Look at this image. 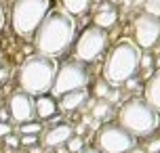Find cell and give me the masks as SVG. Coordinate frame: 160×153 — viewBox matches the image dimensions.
I'll return each instance as SVG.
<instances>
[{
	"label": "cell",
	"mask_w": 160,
	"mask_h": 153,
	"mask_svg": "<svg viewBox=\"0 0 160 153\" xmlns=\"http://www.w3.org/2000/svg\"><path fill=\"white\" fill-rule=\"evenodd\" d=\"M114 23H116V11H112V8L103 7L95 15V25L101 27V30H105V27H110V25H114Z\"/></svg>",
	"instance_id": "obj_15"
},
{
	"label": "cell",
	"mask_w": 160,
	"mask_h": 153,
	"mask_svg": "<svg viewBox=\"0 0 160 153\" xmlns=\"http://www.w3.org/2000/svg\"><path fill=\"white\" fill-rule=\"evenodd\" d=\"M82 153H99V151H97V149H84Z\"/></svg>",
	"instance_id": "obj_30"
},
{
	"label": "cell",
	"mask_w": 160,
	"mask_h": 153,
	"mask_svg": "<svg viewBox=\"0 0 160 153\" xmlns=\"http://www.w3.org/2000/svg\"><path fill=\"white\" fill-rule=\"evenodd\" d=\"M13 128H11V124L8 122H0V138H4L7 134H11Z\"/></svg>",
	"instance_id": "obj_23"
},
{
	"label": "cell",
	"mask_w": 160,
	"mask_h": 153,
	"mask_svg": "<svg viewBox=\"0 0 160 153\" xmlns=\"http://www.w3.org/2000/svg\"><path fill=\"white\" fill-rule=\"evenodd\" d=\"M160 151V138L158 141H152L150 145H148V153H158Z\"/></svg>",
	"instance_id": "obj_25"
},
{
	"label": "cell",
	"mask_w": 160,
	"mask_h": 153,
	"mask_svg": "<svg viewBox=\"0 0 160 153\" xmlns=\"http://www.w3.org/2000/svg\"><path fill=\"white\" fill-rule=\"evenodd\" d=\"M95 95L99 99H105L108 95H110V88H108V82H97L95 86Z\"/></svg>",
	"instance_id": "obj_21"
},
{
	"label": "cell",
	"mask_w": 160,
	"mask_h": 153,
	"mask_svg": "<svg viewBox=\"0 0 160 153\" xmlns=\"http://www.w3.org/2000/svg\"><path fill=\"white\" fill-rule=\"evenodd\" d=\"M108 113H110V101L99 99V101L93 105V118H97V120H103Z\"/></svg>",
	"instance_id": "obj_17"
},
{
	"label": "cell",
	"mask_w": 160,
	"mask_h": 153,
	"mask_svg": "<svg viewBox=\"0 0 160 153\" xmlns=\"http://www.w3.org/2000/svg\"><path fill=\"white\" fill-rule=\"evenodd\" d=\"M76 36V21L65 11H51L34 32L36 50L42 57L55 59L70 49Z\"/></svg>",
	"instance_id": "obj_1"
},
{
	"label": "cell",
	"mask_w": 160,
	"mask_h": 153,
	"mask_svg": "<svg viewBox=\"0 0 160 153\" xmlns=\"http://www.w3.org/2000/svg\"><path fill=\"white\" fill-rule=\"evenodd\" d=\"M74 134V128L68 126V124H59V126H53L44 134V145L47 147H59V145H65Z\"/></svg>",
	"instance_id": "obj_11"
},
{
	"label": "cell",
	"mask_w": 160,
	"mask_h": 153,
	"mask_svg": "<svg viewBox=\"0 0 160 153\" xmlns=\"http://www.w3.org/2000/svg\"><path fill=\"white\" fill-rule=\"evenodd\" d=\"M7 80V69H0V84Z\"/></svg>",
	"instance_id": "obj_28"
},
{
	"label": "cell",
	"mask_w": 160,
	"mask_h": 153,
	"mask_svg": "<svg viewBox=\"0 0 160 153\" xmlns=\"http://www.w3.org/2000/svg\"><path fill=\"white\" fill-rule=\"evenodd\" d=\"M28 153H42V149H40V147H32Z\"/></svg>",
	"instance_id": "obj_29"
},
{
	"label": "cell",
	"mask_w": 160,
	"mask_h": 153,
	"mask_svg": "<svg viewBox=\"0 0 160 153\" xmlns=\"http://www.w3.org/2000/svg\"><path fill=\"white\" fill-rule=\"evenodd\" d=\"M158 65H160V59H158Z\"/></svg>",
	"instance_id": "obj_32"
},
{
	"label": "cell",
	"mask_w": 160,
	"mask_h": 153,
	"mask_svg": "<svg viewBox=\"0 0 160 153\" xmlns=\"http://www.w3.org/2000/svg\"><path fill=\"white\" fill-rule=\"evenodd\" d=\"M80 149H82V138L80 137H72L68 141V151L76 153V151H80Z\"/></svg>",
	"instance_id": "obj_20"
},
{
	"label": "cell",
	"mask_w": 160,
	"mask_h": 153,
	"mask_svg": "<svg viewBox=\"0 0 160 153\" xmlns=\"http://www.w3.org/2000/svg\"><path fill=\"white\" fill-rule=\"evenodd\" d=\"M160 38V19L154 15H139L135 19V42L139 49H152Z\"/></svg>",
	"instance_id": "obj_9"
},
{
	"label": "cell",
	"mask_w": 160,
	"mask_h": 153,
	"mask_svg": "<svg viewBox=\"0 0 160 153\" xmlns=\"http://www.w3.org/2000/svg\"><path fill=\"white\" fill-rule=\"evenodd\" d=\"M108 46V34L101 27H87L84 32L80 34V38L76 40V59L82 61V63H88V61H95L97 57L101 55Z\"/></svg>",
	"instance_id": "obj_7"
},
{
	"label": "cell",
	"mask_w": 160,
	"mask_h": 153,
	"mask_svg": "<svg viewBox=\"0 0 160 153\" xmlns=\"http://www.w3.org/2000/svg\"><path fill=\"white\" fill-rule=\"evenodd\" d=\"M88 101V90L87 88H80V90H72V92H65L61 95V101H59V109L63 111H74L78 109L80 105H84Z\"/></svg>",
	"instance_id": "obj_12"
},
{
	"label": "cell",
	"mask_w": 160,
	"mask_h": 153,
	"mask_svg": "<svg viewBox=\"0 0 160 153\" xmlns=\"http://www.w3.org/2000/svg\"><path fill=\"white\" fill-rule=\"evenodd\" d=\"M145 101L152 105L156 111H160V69L145 84Z\"/></svg>",
	"instance_id": "obj_14"
},
{
	"label": "cell",
	"mask_w": 160,
	"mask_h": 153,
	"mask_svg": "<svg viewBox=\"0 0 160 153\" xmlns=\"http://www.w3.org/2000/svg\"><path fill=\"white\" fill-rule=\"evenodd\" d=\"M40 130H42V126L38 122H25L19 126V134H38Z\"/></svg>",
	"instance_id": "obj_18"
},
{
	"label": "cell",
	"mask_w": 160,
	"mask_h": 153,
	"mask_svg": "<svg viewBox=\"0 0 160 153\" xmlns=\"http://www.w3.org/2000/svg\"><path fill=\"white\" fill-rule=\"evenodd\" d=\"M2 25H4V11H2V4H0V30H2Z\"/></svg>",
	"instance_id": "obj_27"
},
{
	"label": "cell",
	"mask_w": 160,
	"mask_h": 153,
	"mask_svg": "<svg viewBox=\"0 0 160 153\" xmlns=\"http://www.w3.org/2000/svg\"><path fill=\"white\" fill-rule=\"evenodd\" d=\"M120 126L128 130L133 137H148L158 128V111L145 99H131L120 107L118 113Z\"/></svg>",
	"instance_id": "obj_4"
},
{
	"label": "cell",
	"mask_w": 160,
	"mask_h": 153,
	"mask_svg": "<svg viewBox=\"0 0 160 153\" xmlns=\"http://www.w3.org/2000/svg\"><path fill=\"white\" fill-rule=\"evenodd\" d=\"M17 153H28V151H17Z\"/></svg>",
	"instance_id": "obj_31"
},
{
	"label": "cell",
	"mask_w": 160,
	"mask_h": 153,
	"mask_svg": "<svg viewBox=\"0 0 160 153\" xmlns=\"http://www.w3.org/2000/svg\"><path fill=\"white\" fill-rule=\"evenodd\" d=\"M97 145L103 153H127L135 147V137L120 124H108L97 134Z\"/></svg>",
	"instance_id": "obj_8"
},
{
	"label": "cell",
	"mask_w": 160,
	"mask_h": 153,
	"mask_svg": "<svg viewBox=\"0 0 160 153\" xmlns=\"http://www.w3.org/2000/svg\"><path fill=\"white\" fill-rule=\"evenodd\" d=\"M13 2H15V0H13Z\"/></svg>",
	"instance_id": "obj_33"
},
{
	"label": "cell",
	"mask_w": 160,
	"mask_h": 153,
	"mask_svg": "<svg viewBox=\"0 0 160 153\" xmlns=\"http://www.w3.org/2000/svg\"><path fill=\"white\" fill-rule=\"evenodd\" d=\"M88 2L91 0H61L65 13H70V15H82L88 8Z\"/></svg>",
	"instance_id": "obj_16"
},
{
	"label": "cell",
	"mask_w": 160,
	"mask_h": 153,
	"mask_svg": "<svg viewBox=\"0 0 160 153\" xmlns=\"http://www.w3.org/2000/svg\"><path fill=\"white\" fill-rule=\"evenodd\" d=\"M4 143H7V147H19V137L7 134V137H4Z\"/></svg>",
	"instance_id": "obj_24"
},
{
	"label": "cell",
	"mask_w": 160,
	"mask_h": 153,
	"mask_svg": "<svg viewBox=\"0 0 160 153\" xmlns=\"http://www.w3.org/2000/svg\"><path fill=\"white\" fill-rule=\"evenodd\" d=\"M87 84H88V73H87V69L82 67V63L68 61V63H63L61 67H57L51 92H53V97H61L65 92L87 88Z\"/></svg>",
	"instance_id": "obj_6"
},
{
	"label": "cell",
	"mask_w": 160,
	"mask_h": 153,
	"mask_svg": "<svg viewBox=\"0 0 160 153\" xmlns=\"http://www.w3.org/2000/svg\"><path fill=\"white\" fill-rule=\"evenodd\" d=\"M34 111H36V118L40 120H48L53 118L57 111V101L48 95H40L36 101H34Z\"/></svg>",
	"instance_id": "obj_13"
},
{
	"label": "cell",
	"mask_w": 160,
	"mask_h": 153,
	"mask_svg": "<svg viewBox=\"0 0 160 153\" xmlns=\"http://www.w3.org/2000/svg\"><path fill=\"white\" fill-rule=\"evenodd\" d=\"M57 73V63L51 57H28L19 67V86L28 95H44L51 90Z\"/></svg>",
	"instance_id": "obj_3"
},
{
	"label": "cell",
	"mask_w": 160,
	"mask_h": 153,
	"mask_svg": "<svg viewBox=\"0 0 160 153\" xmlns=\"http://www.w3.org/2000/svg\"><path fill=\"white\" fill-rule=\"evenodd\" d=\"M36 141H38V137H36V134H23V137L19 138V145L32 147V145H36Z\"/></svg>",
	"instance_id": "obj_22"
},
{
	"label": "cell",
	"mask_w": 160,
	"mask_h": 153,
	"mask_svg": "<svg viewBox=\"0 0 160 153\" xmlns=\"http://www.w3.org/2000/svg\"><path fill=\"white\" fill-rule=\"evenodd\" d=\"M139 61H141V50L137 44L128 40L118 42L112 49V53L108 55L103 73H105V82L112 86H120L122 82L131 80L135 72L139 69Z\"/></svg>",
	"instance_id": "obj_2"
},
{
	"label": "cell",
	"mask_w": 160,
	"mask_h": 153,
	"mask_svg": "<svg viewBox=\"0 0 160 153\" xmlns=\"http://www.w3.org/2000/svg\"><path fill=\"white\" fill-rule=\"evenodd\" d=\"M127 153H148L145 149H141V147H133V149H128Z\"/></svg>",
	"instance_id": "obj_26"
},
{
	"label": "cell",
	"mask_w": 160,
	"mask_h": 153,
	"mask_svg": "<svg viewBox=\"0 0 160 153\" xmlns=\"http://www.w3.org/2000/svg\"><path fill=\"white\" fill-rule=\"evenodd\" d=\"M48 8H51V0H15L11 13V23L15 34L23 38L32 36L42 23V19L47 17Z\"/></svg>",
	"instance_id": "obj_5"
},
{
	"label": "cell",
	"mask_w": 160,
	"mask_h": 153,
	"mask_svg": "<svg viewBox=\"0 0 160 153\" xmlns=\"http://www.w3.org/2000/svg\"><path fill=\"white\" fill-rule=\"evenodd\" d=\"M8 111L11 118L17 124H25V122H34L36 120V111H34V99L28 92H15L8 99Z\"/></svg>",
	"instance_id": "obj_10"
},
{
	"label": "cell",
	"mask_w": 160,
	"mask_h": 153,
	"mask_svg": "<svg viewBox=\"0 0 160 153\" xmlns=\"http://www.w3.org/2000/svg\"><path fill=\"white\" fill-rule=\"evenodd\" d=\"M145 11L148 15L160 17V0H145Z\"/></svg>",
	"instance_id": "obj_19"
}]
</instances>
